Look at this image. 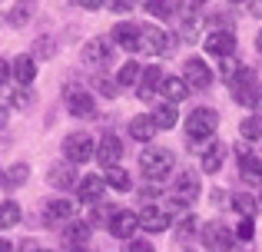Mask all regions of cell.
<instances>
[{"label":"cell","mask_w":262,"mask_h":252,"mask_svg":"<svg viewBox=\"0 0 262 252\" xmlns=\"http://www.w3.org/2000/svg\"><path fill=\"white\" fill-rule=\"evenodd\" d=\"M256 50L262 53V30H259V37H256Z\"/></svg>","instance_id":"obj_51"},{"label":"cell","mask_w":262,"mask_h":252,"mask_svg":"<svg viewBox=\"0 0 262 252\" xmlns=\"http://www.w3.org/2000/svg\"><path fill=\"white\" fill-rule=\"evenodd\" d=\"M30 103H33L30 86H17V90L10 93V106H17V110H24V106H30Z\"/></svg>","instance_id":"obj_36"},{"label":"cell","mask_w":262,"mask_h":252,"mask_svg":"<svg viewBox=\"0 0 262 252\" xmlns=\"http://www.w3.org/2000/svg\"><path fill=\"white\" fill-rule=\"evenodd\" d=\"M252 13H256V17H262V0H252Z\"/></svg>","instance_id":"obj_48"},{"label":"cell","mask_w":262,"mask_h":252,"mask_svg":"<svg viewBox=\"0 0 262 252\" xmlns=\"http://www.w3.org/2000/svg\"><path fill=\"white\" fill-rule=\"evenodd\" d=\"M0 252H13V242H7V239H0Z\"/></svg>","instance_id":"obj_49"},{"label":"cell","mask_w":262,"mask_h":252,"mask_svg":"<svg viewBox=\"0 0 262 252\" xmlns=\"http://www.w3.org/2000/svg\"><path fill=\"white\" fill-rule=\"evenodd\" d=\"M192 4H206V0H192Z\"/></svg>","instance_id":"obj_57"},{"label":"cell","mask_w":262,"mask_h":252,"mask_svg":"<svg viewBox=\"0 0 262 252\" xmlns=\"http://www.w3.org/2000/svg\"><path fill=\"white\" fill-rule=\"evenodd\" d=\"M183 252H192V249H183Z\"/></svg>","instance_id":"obj_58"},{"label":"cell","mask_w":262,"mask_h":252,"mask_svg":"<svg viewBox=\"0 0 262 252\" xmlns=\"http://www.w3.org/2000/svg\"><path fill=\"white\" fill-rule=\"evenodd\" d=\"M33 7H37V4H33V0H20V4H17V7H13V10H10V13H7V20H10V24H13V27H20V24H27V20H30V17H33Z\"/></svg>","instance_id":"obj_34"},{"label":"cell","mask_w":262,"mask_h":252,"mask_svg":"<svg viewBox=\"0 0 262 252\" xmlns=\"http://www.w3.org/2000/svg\"><path fill=\"white\" fill-rule=\"evenodd\" d=\"M226 156H229V146L219 143V140H212V146L203 153V169H206V173H219L223 163H226Z\"/></svg>","instance_id":"obj_22"},{"label":"cell","mask_w":262,"mask_h":252,"mask_svg":"<svg viewBox=\"0 0 262 252\" xmlns=\"http://www.w3.org/2000/svg\"><path fill=\"white\" fill-rule=\"evenodd\" d=\"M96 159H100V166H106V169L120 166V159H123V140H120V136H116V133L100 136V146H96Z\"/></svg>","instance_id":"obj_8"},{"label":"cell","mask_w":262,"mask_h":252,"mask_svg":"<svg viewBox=\"0 0 262 252\" xmlns=\"http://www.w3.org/2000/svg\"><path fill=\"white\" fill-rule=\"evenodd\" d=\"M27 176H30L27 163H13V166L0 176V186H4V189H17V186H24V182H27Z\"/></svg>","instance_id":"obj_28"},{"label":"cell","mask_w":262,"mask_h":252,"mask_svg":"<svg viewBox=\"0 0 262 252\" xmlns=\"http://www.w3.org/2000/svg\"><path fill=\"white\" fill-rule=\"evenodd\" d=\"M216 126H219V113L209 110V106H199L186 117V136L189 143H206V140H216Z\"/></svg>","instance_id":"obj_2"},{"label":"cell","mask_w":262,"mask_h":252,"mask_svg":"<svg viewBox=\"0 0 262 252\" xmlns=\"http://www.w3.org/2000/svg\"><path fill=\"white\" fill-rule=\"evenodd\" d=\"M103 182H106V186H113L116 193H126V189L133 186V179H129V173H126V169H120V166L106 169V176H103Z\"/></svg>","instance_id":"obj_30"},{"label":"cell","mask_w":262,"mask_h":252,"mask_svg":"<svg viewBox=\"0 0 262 252\" xmlns=\"http://www.w3.org/2000/svg\"><path fill=\"white\" fill-rule=\"evenodd\" d=\"M153 123H156V129H173L176 123H179V113H176V106L173 103H163V106H156L153 113Z\"/></svg>","instance_id":"obj_27"},{"label":"cell","mask_w":262,"mask_h":252,"mask_svg":"<svg viewBox=\"0 0 262 252\" xmlns=\"http://www.w3.org/2000/svg\"><path fill=\"white\" fill-rule=\"evenodd\" d=\"M123 252H153V242H146V239H126Z\"/></svg>","instance_id":"obj_39"},{"label":"cell","mask_w":262,"mask_h":252,"mask_svg":"<svg viewBox=\"0 0 262 252\" xmlns=\"http://www.w3.org/2000/svg\"><path fill=\"white\" fill-rule=\"evenodd\" d=\"M163 80H166V77H163V70H160L156 63H153V66H146V70L140 73V83H136V97H140L143 103H149V100L160 93Z\"/></svg>","instance_id":"obj_9"},{"label":"cell","mask_w":262,"mask_h":252,"mask_svg":"<svg viewBox=\"0 0 262 252\" xmlns=\"http://www.w3.org/2000/svg\"><path fill=\"white\" fill-rule=\"evenodd\" d=\"M67 110H70L73 117H80V120L96 117V103H93V97H90L86 90H67Z\"/></svg>","instance_id":"obj_13"},{"label":"cell","mask_w":262,"mask_h":252,"mask_svg":"<svg viewBox=\"0 0 262 252\" xmlns=\"http://www.w3.org/2000/svg\"><path fill=\"white\" fill-rule=\"evenodd\" d=\"M7 123V110H4V106H0V126H4Z\"/></svg>","instance_id":"obj_50"},{"label":"cell","mask_w":262,"mask_h":252,"mask_svg":"<svg viewBox=\"0 0 262 252\" xmlns=\"http://www.w3.org/2000/svg\"><path fill=\"white\" fill-rule=\"evenodd\" d=\"M106 229L116 236V239H129V236H133L136 229H140V216H136V213H129V209H116Z\"/></svg>","instance_id":"obj_12"},{"label":"cell","mask_w":262,"mask_h":252,"mask_svg":"<svg viewBox=\"0 0 262 252\" xmlns=\"http://www.w3.org/2000/svg\"><path fill=\"white\" fill-rule=\"evenodd\" d=\"M140 63L136 60H126V63L120 66V73H116V86H136L140 83Z\"/></svg>","instance_id":"obj_31"},{"label":"cell","mask_w":262,"mask_h":252,"mask_svg":"<svg viewBox=\"0 0 262 252\" xmlns=\"http://www.w3.org/2000/svg\"><path fill=\"white\" fill-rule=\"evenodd\" d=\"M256 117H262V100H259V103H256Z\"/></svg>","instance_id":"obj_53"},{"label":"cell","mask_w":262,"mask_h":252,"mask_svg":"<svg viewBox=\"0 0 262 252\" xmlns=\"http://www.w3.org/2000/svg\"><path fill=\"white\" fill-rule=\"evenodd\" d=\"M192 229H196V216H183V222L176 226V233H179V236H189Z\"/></svg>","instance_id":"obj_44"},{"label":"cell","mask_w":262,"mask_h":252,"mask_svg":"<svg viewBox=\"0 0 262 252\" xmlns=\"http://www.w3.org/2000/svg\"><path fill=\"white\" fill-rule=\"evenodd\" d=\"M183 80L189 83V90H206V86L212 83V70L206 66V60L189 57V60L183 63Z\"/></svg>","instance_id":"obj_7"},{"label":"cell","mask_w":262,"mask_h":252,"mask_svg":"<svg viewBox=\"0 0 262 252\" xmlns=\"http://www.w3.org/2000/svg\"><path fill=\"white\" fill-rule=\"evenodd\" d=\"M63 156H67V163H73V166L93 159V156H96L93 136H90V133H70V136L63 140Z\"/></svg>","instance_id":"obj_5"},{"label":"cell","mask_w":262,"mask_h":252,"mask_svg":"<svg viewBox=\"0 0 262 252\" xmlns=\"http://www.w3.org/2000/svg\"><path fill=\"white\" fill-rule=\"evenodd\" d=\"M173 166H176V156H173V149H166V146H146L140 153V169H143V176L153 179V182L166 179V176L173 173Z\"/></svg>","instance_id":"obj_1"},{"label":"cell","mask_w":262,"mask_h":252,"mask_svg":"<svg viewBox=\"0 0 262 252\" xmlns=\"http://www.w3.org/2000/svg\"><path fill=\"white\" fill-rule=\"evenodd\" d=\"M83 60H86V63H106V60H110V40L93 37L83 47Z\"/></svg>","instance_id":"obj_25"},{"label":"cell","mask_w":262,"mask_h":252,"mask_svg":"<svg viewBox=\"0 0 262 252\" xmlns=\"http://www.w3.org/2000/svg\"><path fill=\"white\" fill-rule=\"evenodd\" d=\"M219 73H223V80H226V83H232V80H236L239 73H243V66H239V60L226 57V60H223V70H219Z\"/></svg>","instance_id":"obj_37"},{"label":"cell","mask_w":262,"mask_h":252,"mask_svg":"<svg viewBox=\"0 0 262 252\" xmlns=\"http://www.w3.org/2000/svg\"><path fill=\"white\" fill-rule=\"evenodd\" d=\"M229 93H232V100H236V103H243V106H252V110H256V103L262 100L256 70H249V66H243V73H239V77H236V80L229 83Z\"/></svg>","instance_id":"obj_3"},{"label":"cell","mask_w":262,"mask_h":252,"mask_svg":"<svg viewBox=\"0 0 262 252\" xmlns=\"http://www.w3.org/2000/svg\"><path fill=\"white\" fill-rule=\"evenodd\" d=\"M47 182H50L53 189H73V182H77V166L73 163H57V166H50V173H47Z\"/></svg>","instance_id":"obj_17"},{"label":"cell","mask_w":262,"mask_h":252,"mask_svg":"<svg viewBox=\"0 0 262 252\" xmlns=\"http://www.w3.org/2000/svg\"><path fill=\"white\" fill-rule=\"evenodd\" d=\"M160 93L166 97V103H183L186 97H189V83H186L183 77H166L163 80V86H160Z\"/></svg>","instance_id":"obj_21"},{"label":"cell","mask_w":262,"mask_h":252,"mask_svg":"<svg viewBox=\"0 0 262 252\" xmlns=\"http://www.w3.org/2000/svg\"><path fill=\"white\" fill-rule=\"evenodd\" d=\"M10 70H13V80H17L20 86H30V83H33V77H37V63H33V57H30V53L17 57Z\"/></svg>","instance_id":"obj_23"},{"label":"cell","mask_w":262,"mask_h":252,"mask_svg":"<svg viewBox=\"0 0 262 252\" xmlns=\"http://www.w3.org/2000/svg\"><path fill=\"white\" fill-rule=\"evenodd\" d=\"M96 90H100L103 97H110V100L116 97V83H113V80H103V77H100V80H96Z\"/></svg>","instance_id":"obj_41"},{"label":"cell","mask_w":262,"mask_h":252,"mask_svg":"<svg viewBox=\"0 0 262 252\" xmlns=\"http://www.w3.org/2000/svg\"><path fill=\"white\" fill-rule=\"evenodd\" d=\"M146 10H149V17L169 20L176 13V0H146Z\"/></svg>","instance_id":"obj_33"},{"label":"cell","mask_w":262,"mask_h":252,"mask_svg":"<svg viewBox=\"0 0 262 252\" xmlns=\"http://www.w3.org/2000/svg\"><path fill=\"white\" fill-rule=\"evenodd\" d=\"M90 222H80V219H70L67 222V229H63V236H67V246H83V242L90 239Z\"/></svg>","instance_id":"obj_26"},{"label":"cell","mask_w":262,"mask_h":252,"mask_svg":"<svg viewBox=\"0 0 262 252\" xmlns=\"http://www.w3.org/2000/svg\"><path fill=\"white\" fill-rule=\"evenodd\" d=\"M43 219L50 226H60V222H70L73 219V202L70 199H50L43 206Z\"/></svg>","instance_id":"obj_20"},{"label":"cell","mask_w":262,"mask_h":252,"mask_svg":"<svg viewBox=\"0 0 262 252\" xmlns=\"http://www.w3.org/2000/svg\"><path fill=\"white\" fill-rule=\"evenodd\" d=\"M136 216H140V229H146V233H166L169 229V216L160 206H143V213Z\"/></svg>","instance_id":"obj_18"},{"label":"cell","mask_w":262,"mask_h":252,"mask_svg":"<svg viewBox=\"0 0 262 252\" xmlns=\"http://www.w3.org/2000/svg\"><path fill=\"white\" fill-rule=\"evenodd\" d=\"M37 252H53V249H37Z\"/></svg>","instance_id":"obj_56"},{"label":"cell","mask_w":262,"mask_h":252,"mask_svg":"<svg viewBox=\"0 0 262 252\" xmlns=\"http://www.w3.org/2000/svg\"><path fill=\"white\" fill-rule=\"evenodd\" d=\"M236 236H239V239H252V236H256V222L243 219V222H239V229H236Z\"/></svg>","instance_id":"obj_40"},{"label":"cell","mask_w":262,"mask_h":252,"mask_svg":"<svg viewBox=\"0 0 262 252\" xmlns=\"http://www.w3.org/2000/svg\"><path fill=\"white\" fill-rule=\"evenodd\" d=\"M140 33H143V27L140 24H116L113 27V43H120V47H126V50H140Z\"/></svg>","instance_id":"obj_19"},{"label":"cell","mask_w":262,"mask_h":252,"mask_svg":"<svg viewBox=\"0 0 262 252\" xmlns=\"http://www.w3.org/2000/svg\"><path fill=\"white\" fill-rule=\"evenodd\" d=\"M50 53H53V40L43 37V40L37 43V50H33V60H37V57H50Z\"/></svg>","instance_id":"obj_42"},{"label":"cell","mask_w":262,"mask_h":252,"mask_svg":"<svg viewBox=\"0 0 262 252\" xmlns=\"http://www.w3.org/2000/svg\"><path fill=\"white\" fill-rule=\"evenodd\" d=\"M113 213H116V209H110V206H96V209H93V216H90V226H100V222H106V226H110Z\"/></svg>","instance_id":"obj_38"},{"label":"cell","mask_w":262,"mask_h":252,"mask_svg":"<svg viewBox=\"0 0 262 252\" xmlns=\"http://www.w3.org/2000/svg\"><path fill=\"white\" fill-rule=\"evenodd\" d=\"M77 4H80V7H86V10H100L103 0H77Z\"/></svg>","instance_id":"obj_47"},{"label":"cell","mask_w":262,"mask_h":252,"mask_svg":"<svg viewBox=\"0 0 262 252\" xmlns=\"http://www.w3.org/2000/svg\"><path fill=\"white\" fill-rule=\"evenodd\" d=\"M199 196V173L196 169H179L176 176V199L179 202H196Z\"/></svg>","instance_id":"obj_14"},{"label":"cell","mask_w":262,"mask_h":252,"mask_svg":"<svg viewBox=\"0 0 262 252\" xmlns=\"http://www.w3.org/2000/svg\"><path fill=\"white\" fill-rule=\"evenodd\" d=\"M0 176H4V173H0Z\"/></svg>","instance_id":"obj_59"},{"label":"cell","mask_w":262,"mask_h":252,"mask_svg":"<svg viewBox=\"0 0 262 252\" xmlns=\"http://www.w3.org/2000/svg\"><path fill=\"white\" fill-rule=\"evenodd\" d=\"M129 136H133V140L149 143V140L156 136V123H153V117H149V113H140V117H133V120H129Z\"/></svg>","instance_id":"obj_24"},{"label":"cell","mask_w":262,"mask_h":252,"mask_svg":"<svg viewBox=\"0 0 262 252\" xmlns=\"http://www.w3.org/2000/svg\"><path fill=\"white\" fill-rule=\"evenodd\" d=\"M179 17H183V40L196 43V40H199V27H203V13H199V4L186 0V4L179 7Z\"/></svg>","instance_id":"obj_11"},{"label":"cell","mask_w":262,"mask_h":252,"mask_svg":"<svg viewBox=\"0 0 262 252\" xmlns=\"http://www.w3.org/2000/svg\"><path fill=\"white\" fill-rule=\"evenodd\" d=\"M232 50H236V33L232 30H212L206 33V53H212V57H232Z\"/></svg>","instance_id":"obj_10"},{"label":"cell","mask_w":262,"mask_h":252,"mask_svg":"<svg viewBox=\"0 0 262 252\" xmlns=\"http://www.w3.org/2000/svg\"><path fill=\"white\" fill-rule=\"evenodd\" d=\"M136 7V0H110V10H116V13H129Z\"/></svg>","instance_id":"obj_43"},{"label":"cell","mask_w":262,"mask_h":252,"mask_svg":"<svg viewBox=\"0 0 262 252\" xmlns=\"http://www.w3.org/2000/svg\"><path fill=\"white\" fill-rule=\"evenodd\" d=\"M232 209H236L243 219H252V216L259 213V199L252 193H236L232 196Z\"/></svg>","instance_id":"obj_29"},{"label":"cell","mask_w":262,"mask_h":252,"mask_svg":"<svg viewBox=\"0 0 262 252\" xmlns=\"http://www.w3.org/2000/svg\"><path fill=\"white\" fill-rule=\"evenodd\" d=\"M199 239H203L206 252H229L232 249V229L226 226V222L212 219V222H206V226L199 229Z\"/></svg>","instance_id":"obj_4"},{"label":"cell","mask_w":262,"mask_h":252,"mask_svg":"<svg viewBox=\"0 0 262 252\" xmlns=\"http://www.w3.org/2000/svg\"><path fill=\"white\" fill-rule=\"evenodd\" d=\"M67 252H86V249H83V246H70Z\"/></svg>","instance_id":"obj_52"},{"label":"cell","mask_w":262,"mask_h":252,"mask_svg":"<svg viewBox=\"0 0 262 252\" xmlns=\"http://www.w3.org/2000/svg\"><path fill=\"white\" fill-rule=\"evenodd\" d=\"M229 4H246V0H229Z\"/></svg>","instance_id":"obj_55"},{"label":"cell","mask_w":262,"mask_h":252,"mask_svg":"<svg viewBox=\"0 0 262 252\" xmlns=\"http://www.w3.org/2000/svg\"><path fill=\"white\" fill-rule=\"evenodd\" d=\"M13 77V70H10V63L7 60H0V86H7V80Z\"/></svg>","instance_id":"obj_46"},{"label":"cell","mask_w":262,"mask_h":252,"mask_svg":"<svg viewBox=\"0 0 262 252\" xmlns=\"http://www.w3.org/2000/svg\"><path fill=\"white\" fill-rule=\"evenodd\" d=\"M160 193H163V189L156 186V182H149V186H143V189H140V196H143V199H146V206H149V199H156V196H160Z\"/></svg>","instance_id":"obj_45"},{"label":"cell","mask_w":262,"mask_h":252,"mask_svg":"<svg viewBox=\"0 0 262 252\" xmlns=\"http://www.w3.org/2000/svg\"><path fill=\"white\" fill-rule=\"evenodd\" d=\"M103 189H106L103 176H83V179L77 182V199H80V202H90V206H96V202L103 199Z\"/></svg>","instance_id":"obj_15"},{"label":"cell","mask_w":262,"mask_h":252,"mask_svg":"<svg viewBox=\"0 0 262 252\" xmlns=\"http://www.w3.org/2000/svg\"><path fill=\"white\" fill-rule=\"evenodd\" d=\"M169 33L166 30H160V27H143V33H140V50L143 53H149V57H163V53L169 50Z\"/></svg>","instance_id":"obj_6"},{"label":"cell","mask_w":262,"mask_h":252,"mask_svg":"<svg viewBox=\"0 0 262 252\" xmlns=\"http://www.w3.org/2000/svg\"><path fill=\"white\" fill-rule=\"evenodd\" d=\"M20 222V206L13 199H4L0 202V229H10Z\"/></svg>","instance_id":"obj_32"},{"label":"cell","mask_w":262,"mask_h":252,"mask_svg":"<svg viewBox=\"0 0 262 252\" xmlns=\"http://www.w3.org/2000/svg\"><path fill=\"white\" fill-rule=\"evenodd\" d=\"M239 176L249 186H262V159L259 156H249L246 146H239Z\"/></svg>","instance_id":"obj_16"},{"label":"cell","mask_w":262,"mask_h":252,"mask_svg":"<svg viewBox=\"0 0 262 252\" xmlns=\"http://www.w3.org/2000/svg\"><path fill=\"white\" fill-rule=\"evenodd\" d=\"M256 199H259V202H262V186H259V196H256Z\"/></svg>","instance_id":"obj_54"},{"label":"cell","mask_w":262,"mask_h":252,"mask_svg":"<svg viewBox=\"0 0 262 252\" xmlns=\"http://www.w3.org/2000/svg\"><path fill=\"white\" fill-rule=\"evenodd\" d=\"M243 136L246 140H262V117H249V120H243Z\"/></svg>","instance_id":"obj_35"}]
</instances>
